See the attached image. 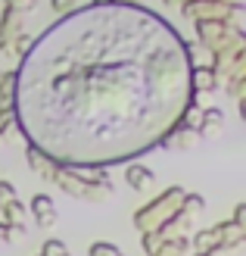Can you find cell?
Instances as JSON below:
<instances>
[{
	"mask_svg": "<svg viewBox=\"0 0 246 256\" xmlns=\"http://www.w3.org/2000/svg\"><path fill=\"white\" fill-rule=\"evenodd\" d=\"M212 4H225V6H240L243 10V0H212Z\"/></svg>",
	"mask_w": 246,
	"mask_h": 256,
	"instance_id": "9a60e30c",
	"label": "cell"
},
{
	"mask_svg": "<svg viewBox=\"0 0 246 256\" xmlns=\"http://www.w3.org/2000/svg\"><path fill=\"white\" fill-rule=\"evenodd\" d=\"M0 75H3V72H0Z\"/></svg>",
	"mask_w": 246,
	"mask_h": 256,
	"instance_id": "44dd1931",
	"label": "cell"
},
{
	"mask_svg": "<svg viewBox=\"0 0 246 256\" xmlns=\"http://www.w3.org/2000/svg\"><path fill=\"white\" fill-rule=\"evenodd\" d=\"M16 200V188H12V182H0V210L6 206V203Z\"/></svg>",
	"mask_w": 246,
	"mask_h": 256,
	"instance_id": "9c48e42d",
	"label": "cell"
},
{
	"mask_svg": "<svg viewBox=\"0 0 246 256\" xmlns=\"http://www.w3.org/2000/svg\"><path fill=\"white\" fill-rule=\"evenodd\" d=\"M119 4H144V0H119Z\"/></svg>",
	"mask_w": 246,
	"mask_h": 256,
	"instance_id": "ac0fdd59",
	"label": "cell"
},
{
	"mask_svg": "<svg viewBox=\"0 0 246 256\" xmlns=\"http://www.w3.org/2000/svg\"><path fill=\"white\" fill-rule=\"evenodd\" d=\"M243 219H246V206H243V203H237V206H234V219H231V222L243 228Z\"/></svg>",
	"mask_w": 246,
	"mask_h": 256,
	"instance_id": "4fadbf2b",
	"label": "cell"
},
{
	"mask_svg": "<svg viewBox=\"0 0 246 256\" xmlns=\"http://www.w3.org/2000/svg\"><path fill=\"white\" fill-rule=\"evenodd\" d=\"M6 44H9V38H6V34H0V54L6 50Z\"/></svg>",
	"mask_w": 246,
	"mask_h": 256,
	"instance_id": "e0dca14e",
	"label": "cell"
},
{
	"mask_svg": "<svg viewBox=\"0 0 246 256\" xmlns=\"http://www.w3.org/2000/svg\"><path fill=\"white\" fill-rule=\"evenodd\" d=\"M50 6L56 12H72L75 10V0H50Z\"/></svg>",
	"mask_w": 246,
	"mask_h": 256,
	"instance_id": "8fae6325",
	"label": "cell"
},
{
	"mask_svg": "<svg viewBox=\"0 0 246 256\" xmlns=\"http://www.w3.org/2000/svg\"><path fill=\"white\" fill-rule=\"evenodd\" d=\"M31 212H34V219H37L41 228H53L56 225V206H53V200L47 194H37L31 200Z\"/></svg>",
	"mask_w": 246,
	"mask_h": 256,
	"instance_id": "3957f363",
	"label": "cell"
},
{
	"mask_svg": "<svg viewBox=\"0 0 246 256\" xmlns=\"http://www.w3.org/2000/svg\"><path fill=\"white\" fill-rule=\"evenodd\" d=\"M62 256H69V253H62Z\"/></svg>",
	"mask_w": 246,
	"mask_h": 256,
	"instance_id": "ffe728a7",
	"label": "cell"
},
{
	"mask_svg": "<svg viewBox=\"0 0 246 256\" xmlns=\"http://www.w3.org/2000/svg\"><path fill=\"white\" fill-rule=\"evenodd\" d=\"M66 253V247H62V240H47L44 244V250H41V256H62Z\"/></svg>",
	"mask_w": 246,
	"mask_h": 256,
	"instance_id": "30bf717a",
	"label": "cell"
},
{
	"mask_svg": "<svg viewBox=\"0 0 246 256\" xmlns=\"http://www.w3.org/2000/svg\"><path fill=\"white\" fill-rule=\"evenodd\" d=\"M193 50L144 4L72 10L41 32L16 69V128L59 169L134 160L162 147L193 110Z\"/></svg>",
	"mask_w": 246,
	"mask_h": 256,
	"instance_id": "6da1fadb",
	"label": "cell"
},
{
	"mask_svg": "<svg viewBox=\"0 0 246 256\" xmlns=\"http://www.w3.org/2000/svg\"><path fill=\"white\" fill-rule=\"evenodd\" d=\"M190 88H193V94L212 91L215 88V69L212 66H190Z\"/></svg>",
	"mask_w": 246,
	"mask_h": 256,
	"instance_id": "277c9868",
	"label": "cell"
},
{
	"mask_svg": "<svg viewBox=\"0 0 246 256\" xmlns=\"http://www.w3.org/2000/svg\"><path fill=\"white\" fill-rule=\"evenodd\" d=\"M0 140H3V132H0Z\"/></svg>",
	"mask_w": 246,
	"mask_h": 256,
	"instance_id": "d6986e66",
	"label": "cell"
},
{
	"mask_svg": "<svg viewBox=\"0 0 246 256\" xmlns=\"http://www.w3.org/2000/svg\"><path fill=\"white\" fill-rule=\"evenodd\" d=\"M12 94H16V72L0 75V104L12 106Z\"/></svg>",
	"mask_w": 246,
	"mask_h": 256,
	"instance_id": "52a82bcc",
	"label": "cell"
},
{
	"mask_svg": "<svg viewBox=\"0 0 246 256\" xmlns=\"http://www.w3.org/2000/svg\"><path fill=\"white\" fill-rule=\"evenodd\" d=\"M12 38H16V41H12V47H16V50H28L31 47V41H28V34H12Z\"/></svg>",
	"mask_w": 246,
	"mask_h": 256,
	"instance_id": "7c38bea8",
	"label": "cell"
},
{
	"mask_svg": "<svg viewBox=\"0 0 246 256\" xmlns=\"http://www.w3.org/2000/svg\"><path fill=\"white\" fill-rule=\"evenodd\" d=\"M225 122V112L218 110V106H209V110H203V119H200V134L206 132H212L215 125H222Z\"/></svg>",
	"mask_w": 246,
	"mask_h": 256,
	"instance_id": "ba28073f",
	"label": "cell"
},
{
	"mask_svg": "<svg viewBox=\"0 0 246 256\" xmlns=\"http://www.w3.org/2000/svg\"><path fill=\"white\" fill-rule=\"evenodd\" d=\"M184 194H187L184 188H168V190H162V194L153 200L150 206H144V210L134 216V225H137L144 234H147V232H159V228L172 219V212L178 210V203L184 200Z\"/></svg>",
	"mask_w": 246,
	"mask_h": 256,
	"instance_id": "7a4b0ae2",
	"label": "cell"
},
{
	"mask_svg": "<svg viewBox=\"0 0 246 256\" xmlns=\"http://www.w3.org/2000/svg\"><path fill=\"white\" fill-rule=\"evenodd\" d=\"M28 166H31V169H34L37 175H44V178H47L50 172H53V169H56V166H53V162H50V160L44 156V153H37L34 147H28Z\"/></svg>",
	"mask_w": 246,
	"mask_h": 256,
	"instance_id": "8992f818",
	"label": "cell"
},
{
	"mask_svg": "<svg viewBox=\"0 0 246 256\" xmlns=\"http://www.w3.org/2000/svg\"><path fill=\"white\" fill-rule=\"evenodd\" d=\"M125 184L134 188V190H144L147 184H153V172L147 169V166H140V162H131L125 169Z\"/></svg>",
	"mask_w": 246,
	"mask_h": 256,
	"instance_id": "5b68a950",
	"label": "cell"
},
{
	"mask_svg": "<svg viewBox=\"0 0 246 256\" xmlns=\"http://www.w3.org/2000/svg\"><path fill=\"white\" fill-rule=\"evenodd\" d=\"M9 238H12V232H9V225H3V222H0V244H6Z\"/></svg>",
	"mask_w": 246,
	"mask_h": 256,
	"instance_id": "5bb4252c",
	"label": "cell"
},
{
	"mask_svg": "<svg viewBox=\"0 0 246 256\" xmlns=\"http://www.w3.org/2000/svg\"><path fill=\"white\" fill-rule=\"evenodd\" d=\"M162 4H165V6H172V10H181V6L187 4V0H162Z\"/></svg>",
	"mask_w": 246,
	"mask_h": 256,
	"instance_id": "2e32d148",
	"label": "cell"
}]
</instances>
